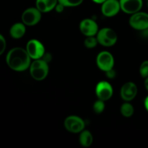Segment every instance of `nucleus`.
<instances>
[{
    "label": "nucleus",
    "instance_id": "nucleus-3",
    "mask_svg": "<svg viewBox=\"0 0 148 148\" xmlns=\"http://www.w3.org/2000/svg\"><path fill=\"white\" fill-rule=\"evenodd\" d=\"M96 38L98 43L105 47L114 46L118 40L116 33L110 27H103L98 30Z\"/></svg>",
    "mask_w": 148,
    "mask_h": 148
},
{
    "label": "nucleus",
    "instance_id": "nucleus-9",
    "mask_svg": "<svg viewBox=\"0 0 148 148\" xmlns=\"http://www.w3.org/2000/svg\"><path fill=\"white\" fill-rule=\"evenodd\" d=\"M114 94V90L111 84L107 81H101L95 87V95L98 99L107 101L111 99Z\"/></svg>",
    "mask_w": 148,
    "mask_h": 148
},
{
    "label": "nucleus",
    "instance_id": "nucleus-15",
    "mask_svg": "<svg viewBox=\"0 0 148 148\" xmlns=\"http://www.w3.org/2000/svg\"><path fill=\"white\" fill-rule=\"evenodd\" d=\"M26 33V25L24 23H16L11 26L10 29V35L13 39H20Z\"/></svg>",
    "mask_w": 148,
    "mask_h": 148
},
{
    "label": "nucleus",
    "instance_id": "nucleus-24",
    "mask_svg": "<svg viewBox=\"0 0 148 148\" xmlns=\"http://www.w3.org/2000/svg\"><path fill=\"white\" fill-rule=\"evenodd\" d=\"M64 8H65V7L63 5V4H60V3L58 2V4H56V7H55L54 10H56V11L57 12L61 13L64 11Z\"/></svg>",
    "mask_w": 148,
    "mask_h": 148
},
{
    "label": "nucleus",
    "instance_id": "nucleus-10",
    "mask_svg": "<svg viewBox=\"0 0 148 148\" xmlns=\"http://www.w3.org/2000/svg\"><path fill=\"white\" fill-rule=\"evenodd\" d=\"M101 13L105 17H114L121 10L119 0H106L103 4H101Z\"/></svg>",
    "mask_w": 148,
    "mask_h": 148
},
{
    "label": "nucleus",
    "instance_id": "nucleus-11",
    "mask_svg": "<svg viewBox=\"0 0 148 148\" xmlns=\"http://www.w3.org/2000/svg\"><path fill=\"white\" fill-rule=\"evenodd\" d=\"M79 30L86 37L95 36L98 33L99 28L98 25L95 20L90 18L82 20L79 23Z\"/></svg>",
    "mask_w": 148,
    "mask_h": 148
},
{
    "label": "nucleus",
    "instance_id": "nucleus-23",
    "mask_svg": "<svg viewBox=\"0 0 148 148\" xmlns=\"http://www.w3.org/2000/svg\"><path fill=\"white\" fill-rule=\"evenodd\" d=\"M106 77L108 79H114L116 77V71L113 68V69L106 72Z\"/></svg>",
    "mask_w": 148,
    "mask_h": 148
},
{
    "label": "nucleus",
    "instance_id": "nucleus-20",
    "mask_svg": "<svg viewBox=\"0 0 148 148\" xmlns=\"http://www.w3.org/2000/svg\"><path fill=\"white\" fill-rule=\"evenodd\" d=\"M98 42L97 38L95 36H89L86 37L85 40H84V45L88 49H93L98 45Z\"/></svg>",
    "mask_w": 148,
    "mask_h": 148
},
{
    "label": "nucleus",
    "instance_id": "nucleus-19",
    "mask_svg": "<svg viewBox=\"0 0 148 148\" xmlns=\"http://www.w3.org/2000/svg\"><path fill=\"white\" fill-rule=\"evenodd\" d=\"M84 0H58V2L63 4L65 7H75L80 5Z\"/></svg>",
    "mask_w": 148,
    "mask_h": 148
},
{
    "label": "nucleus",
    "instance_id": "nucleus-27",
    "mask_svg": "<svg viewBox=\"0 0 148 148\" xmlns=\"http://www.w3.org/2000/svg\"><path fill=\"white\" fill-rule=\"evenodd\" d=\"M93 2L96 3V4H103V3L104 2V1H106V0H92Z\"/></svg>",
    "mask_w": 148,
    "mask_h": 148
},
{
    "label": "nucleus",
    "instance_id": "nucleus-14",
    "mask_svg": "<svg viewBox=\"0 0 148 148\" xmlns=\"http://www.w3.org/2000/svg\"><path fill=\"white\" fill-rule=\"evenodd\" d=\"M58 0H36V7L42 13H47L54 10Z\"/></svg>",
    "mask_w": 148,
    "mask_h": 148
},
{
    "label": "nucleus",
    "instance_id": "nucleus-7",
    "mask_svg": "<svg viewBox=\"0 0 148 148\" xmlns=\"http://www.w3.org/2000/svg\"><path fill=\"white\" fill-rule=\"evenodd\" d=\"M41 17L42 12L37 7H29L23 12L21 20L26 26H33L40 21Z\"/></svg>",
    "mask_w": 148,
    "mask_h": 148
},
{
    "label": "nucleus",
    "instance_id": "nucleus-21",
    "mask_svg": "<svg viewBox=\"0 0 148 148\" xmlns=\"http://www.w3.org/2000/svg\"><path fill=\"white\" fill-rule=\"evenodd\" d=\"M140 74L144 79L148 77V60H145L141 64L140 66Z\"/></svg>",
    "mask_w": 148,
    "mask_h": 148
},
{
    "label": "nucleus",
    "instance_id": "nucleus-17",
    "mask_svg": "<svg viewBox=\"0 0 148 148\" xmlns=\"http://www.w3.org/2000/svg\"><path fill=\"white\" fill-rule=\"evenodd\" d=\"M120 112H121V115H122L123 116L126 117V118H130V117H131L134 114V106H133L130 102L125 101V103H124L121 106Z\"/></svg>",
    "mask_w": 148,
    "mask_h": 148
},
{
    "label": "nucleus",
    "instance_id": "nucleus-18",
    "mask_svg": "<svg viewBox=\"0 0 148 148\" xmlns=\"http://www.w3.org/2000/svg\"><path fill=\"white\" fill-rule=\"evenodd\" d=\"M105 101H102V100L98 99L95 103H93V108L94 112L96 114H101L103 112V111L105 110Z\"/></svg>",
    "mask_w": 148,
    "mask_h": 148
},
{
    "label": "nucleus",
    "instance_id": "nucleus-28",
    "mask_svg": "<svg viewBox=\"0 0 148 148\" xmlns=\"http://www.w3.org/2000/svg\"><path fill=\"white\" fill-rule=\"evenodd\" d=\"M147 7H148V1H147Z\"/></svg>",
    "mask_w": 148,
    "mask_h": 148
},
{
    "label": "nucleus",
    "instance_id": "nucleus-8",
    "mask_svg": "<svg viewBox=\"0 0 148 148\" xmlns=\"http://www.w3.org/2000/svg\"><path fill=\"white\" fill-rule=\"evenodd\" d=\"M96 64L101 70L106 72L114 68L115 62L114 56L110 52L103 51L100 52L97 56Z\"/></svg>",
    "mask_w": 148,
    "mask_h": 148
},
{
    "label": "nucleus",
    "instance_id": "nucleus-1",
    "mask_svg": "<svg viewBox=\"0 0 148 148\" xmlns=\"http://www.w3.org/2000/svg\"><path fill=\"white\" fill-rule=\"evenodd\" d=\"M31 58L25 49L14 47L10 49L6 56L7 66L15 72H24L30 68Z\"/></svg>",
    "mask_w": 148,
    "mask_h": 148
},
{
    "label": "nucleus",
    "instance_id": "nucleus-16",
    "mask_svg": "<svg viewBox=\"0 0 148 148\" xmlns=\"http://www.w3.org/2000/svg\"><path fill=\"white\" fill-rule=\"evenodd\" d=\"M79 143L82 147H89L93 143V137L91 132L88 130H84L79 133Z\"/></svg>",
    "mask_w": 148,
    "mask_h": 148
},
{
    "label": "nucleus",
    "instance_id": "nucleus-25",
    "mask_svg": "<svg viewBox=\"0 0 148 148\" xmlns=\"http://www.w3.org/2000/svg\"><path fill=\"white\" fill-rule=\"evenodd\" d=\"M144 105H145V109L147 110V111L148 112V95L146 97L145 99Z\"/></svg>",
    "mask_w": 148,
    "mask_h": 148
},
{
    "label": "nucleus",
    "instance_id": "nucleus-22",
    "mask_svg": "<svg viewBox=\"0 0 148 148\" xmlns=\"http://www.w3.org/2000/svg\"><path fill=\"white\" fill-rule=\"evenodd\" d=\"M7 47V42L4 36L0 33V56L4 53Z\"/></svg>",
    "mask_w": 148,
    "mask_h": 148
},
{
    "label": "nucleus",
    "instance_id": "nucleus-6",
    "mask_svg": "<svg viewBox=\"0 0 148 148\" xmlns=\"http://www.w3.org/2000/svg\"><path fill=\"white\" fill-rule=\"evenodd\" d=\"M130 25L137 30H146L148 29V14L144 12H137L132 14L129 20Z\"/></svg>",
    "mask_w": 148,
    "mask_h": 148
},
{
    "label": "nucleus",
    "instance_id": "nucleus-29",
    "mask_svg": "<svg viewBox=\"0 0 148 148\" xmlns=\"http://www.w3.org/2000/svg\"><path fill=\"white\" fill-rule=\"evenodd\" d=\"M147 1H148V0H147Z\"/></svg>",
    "mask_w": 148,
    "mask_h": 148
},
{
    "label": "nucleus",
    "instance_id": "nucleus-26",
    "mask_svg": "<svg viewBox=\"0 0 148 148\" xmlns=\"http://www.w3.org/2000/svg\"><path fill=\"white\" fill-rule=\"evenodd\" d=\"M145 89L147 90L148 92V77L145 79Z\"/></svg>",
    "mask_w": 148,
    "mask_h": 148
},
{
    "label": "nucleus",
    "instance_id": "nucleus-2",
    "mask_svg": "<svg viewBox=\"0 0 148 148\" xmlns=\"http://www.w3.org/2000/svg\"><path fill=\"white\" fill-rule=\"evenodd\" d=\"M29 69L30 75L33 79L36 81H42L46 79L49 75V64L43 59H36L31 62Z\"/></svg>",
    "mask_w": 148,
    "mask_h": 148
},
{
    "label": "nucleus",
    "instance_id": "nucleus-5",
    "mask_svg": "<svg viewBox=\"0 0 148 148\" xmlns=\"http://www.w3.org/2000/svg\"><path fill=\"white\" fill-rule=\"evenodd\" d=\"M25 49L33 60L42 59L46 53L43 44L37 39H31L29 40L26 45Z\"/></svg>",
    "mask_w": 148,
    "mask_h": 148
},
{
    "label": "nucleus",
    "instance_id": "nucleus-12",
    "mask_svg": "<svg viewBox=\"0 0 148 148\" xmlns=\"http://www.w3.org/2000/svg\"><path fill=\"white\" fill-rule=\"evenodd\" d=\"M138 92V88L134 82H127L122 85L120 90V95L123 101L130 102L134 99Z\"/></svg>",
    "mask_w": 148,
    "mask_h": 148
},
{
    "label": "nucleus",
    "instance_id": "nucleus-13",
    "mask_svg": "<svg viewBox=\"0 0 148 148\" xmlns=\"http://www.w3.org/2000/svg\"><path fill=\"white\" fill-rule=\"evenodd\" d=\"M121 10L129 14L140 12L143 6V0H119Z\"/></svg>",
    "mask_w": 148,
    "mask_h": 148
},
{
    "label": "nucleus",
    "instance_id": "nucleus-4",
    "mask_svg": "<svg viewBox=\"0 0 148 148\" xmlns=\"http://www.w3.org/2000/svg\"><path fill=\"white\" fill-rule=\"evenodd\" d=\"M64 125L66 131L69 132L78 134L85 130V123L84 120L79 116L72 115L65 119Z\"/></svg>",
    "mask_w": 148,
    "mask_h": 148
}]
</instances>
